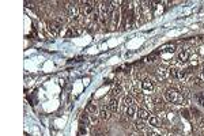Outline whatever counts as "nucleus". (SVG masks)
Returning <instances> with one entry per match:
<instances>
[{
	"label": "nucleus",
	"instance_id": "obj_4",
	"mask_svg": "<svg viewBox=\"0 0 204 136\" xmlns=\"http://www.w3.org/2000/svg\"><path fill=\"white\" fill-rule=\"evenodd\" d=\"M169 75H170L173 79H184V78H185V71L180 69V68H170V69H169Z\"/></svg>",
	"mask_w": 204,
	"mask_h": 136
},
{
	"label": "nucleus",
	"instance_id": "obj_18",
	"mask_svg": "<svg viewBox=\"0 0 204 136\" xmlns=\"http://www.w3.org/2000/svg\"><path fill=\"white\" fill-rule=\"evenodd\" d=\"M99 117L102 118V120H109V118H110V113L108 112L106 109H101V112H99Z\"/></svg>",
	"mask_w": 204,
	"mask_h": 136
},
{
	"label": "nucleus",
	"instance_id": "obj_21",
	"mask_svg": "<svg viewBox=\"0 0 204 136\" xmlns=\"http://www.w3.org/2000/svg\"><path fill=\"white\" fill-rule=\"evenodd\" d=\"M120 93H121V87L118 86V87H116V89H113L112 90V95L113 97H116V95H118L120 94Z\"/></svg>",
	"mask_w": 204,
	"mask_h": 136
},
{
	"label": "nucleus",
	"instance_id": "obj_6",
	"mask_svg": "<svg viewBox=\"0 0 204 136\" xmlns=\"http://www.w3.org/2000/svg\"><path fill=\"white\" fill-rule=\"evenodd\" d=\"M136 116L140 118V120H148V118L151 117L150 116V112L146 109H143V108H139L137 109V112H136Z\"/></svg>",
	"mask_w": 204,
	"mask_h": 136
},
{
	"label": "nucleus",
	"instance_id": "obj_20",
	"mask_svg": "<svg viewBox=\"0 0 204 136\" xmlns=\"http://www.w3.org/2000/svg\"><path fill=\"white\" fill-rule=\"evenodd\" d=\"M157 75H158V78H159V79H165V76H166L165 69H163V68H158Z\"/></svg>",
	"mask_w": 204,
	"mask_h": 136
},
{
	"label": "nucleus",
	"instance_id": "obj_13",
	"mask_svg": "<svg viewBox=\"0 0 204 136\" xmlns=\"http://www.w3.org/2000/svg\"><path fill=\"white\" fill-rule=\"evenodd\" d=\"M79 135H82V136H87L89 135V125H86V124H80L79 125Z\"/></svg>",
	"mask_w": 204,
	"mask_h": 136
},
{
	"label": "nucleus",
	"instance_id": "obj_17",
	"mask_svg": "<svg viewBox=\"0 0 204 136\" xmlns=\"http://www.w3.org/2000/svg\"><path fill=\"white\" fill-rule=\"evenodd\" d=\"M196 99H197V102L200 104V106L204 108V91H200L196 94Z\"/></svg>",
	"mask_w": 204,
	"mask_h": 136
},
{
	"label": "nucleus",
	"instance_id": "obj_9",
	"mask_svg": "<svg viewBox=\"0 0 204 136\" xmlns=\"http://www.w3.org/2000/svg\"><path fill=\"white\" fill-rule=\"evenodd\" d=\"M109 110L113 113L118 112V101L117 98H112V99L109 101Z\"/></svg>",
	"mask_w": 204,
	"mask_h": 136
},
{
	"label": "nucleus",
	"instance_id": "obj_5",
	"mask_svg": "<svg viewBox=\"0 0 204 136\" xmlns=\"http://www.w3.org/2000/svg\"><path fill=\"white\" fill-rule=\"evenodd\" d=\"M112 3H106V1H102L99 6V11H101V16H108V14L112 10Z\"/></svg>",
	"mask_w": 204,
	"mask_h": 136
},
{
	"label": "nucleus",
	"instance_id": "obj_26",
	"mask_svg": "<svg viewBox=\"0 0 204 136\" xmlns=\"http://www.w3.org/2000/svg\"><path fill=\"white\" fill-rule=\"evenodd\" d=\"M157 136H163V135H159V133H158V135H157Z\"/></svg>",
	"mask_w": 204,
	"mask_h": 136
},
{
	"label": "nucleus",
	"instance_id": "obj_22",
	"mask_svg": "<svg viewBox=\"0 0 204 136\" xmlns=\"http://www.w3.org/2000/svg\"><path fill=\"white\" fill-rule=\"evenodd\" d=\"M181 114H182L185 118H189V114H188V110H185V109H184L182 112H181Z\"/></svg>",
	"mask_w": 204,
	"mask_h": 136
},
{
	"label": "nucleus",
	"instance_id": "obj_11",
	"mask_svg": "<svg viewBox=\"0 0 204 136\" xmlns=\"http://www.w3.org/2000/svg\"><path fill=\"white\" fill-rule=\"evenodd\" d=\"M161 52H166V53H174L176 52V45L174 44H169L161 49Z\"/></svg>",
	"mask_w": 204,
	"mask_h": 136
},
{
	"label": "nucleus",
	"instance_id": "obj_27",
	"mask_svg": "<svg viewBox=\"0 0 204 136\" xmlns=\"http://www.w3.org/2000/svg\"><path fill=\"white\" fill-rule=\"evenodd\" d=\"M79 136H82V135H79Z\"/></svg>",
	"mask_w": 204,
	"mask_h": 136
},
{
	"label": "nucleus",
	"instance_id": "obj_8",
	"mask_svg": "<svg viewBox=\"0 0 204 136\" xmlns=\"http://www.w3.org/2000/svg\"><path fill=\"white\" fill-rule=\"evenodd\" d=\"M68 14H69L71 18H76L78 14H79V8H78L74 3H71L69 6H68Z\"/></svg>",
	"mask_w": 204,
	"mask_h": 136
},
{
	"label": "nucleus",
	"instance_id": "obj_14",
	"mask_svg": "<svg viewBox=\"0 0 204 136\" xmlns=\"http://www.w3.org/2000/svg\"><path fill=\"white\" fill-rule=\"evenodd\" d=\"M123 102H124V105H125L127 108H129V106H132V105H135V101H133V98L131 97V95H125L124 99H123Z\"/></svg>",
	"mask_w": 204,
	"mask_h": 136
},
{
	"label": "nucleus",
	"instance_id": "obj_2",
	"mask_svg": "<svg viewBox=\"0 0 204 136\" xmlns=\"http://www.w3.org/2000/svg\"><path fill=\"white\" fill-rule=\"evenodd\" d=\"M142 89L144 90L146 93H152L155 89V82L152 79H150V78H146L142 82Z\"/></svg>",
	"mask_w": 204,
	"mask_h": 136
},
{
	"label": "nucleus",
	"instance_id": "obj_1",
	"mask_svg": "<svg viewBox=\"0 0 204 136\" xmlns=\"http://www.w3.org/2000/svg\"><path fill=\"white\" fill-rule=\"evenodd\" d=\"M165 98L167 102L174 105H182L184 104V95L176 89H167L165 91Z\"/></svg>",
	"mask_w": 204,
	"mask_h": 136
},
{
	"label": "nucleus",
	"instance_id": "obj_19",
	"mask_svg": "<svg viewBox=\"0 0 204 136\" xmlns=\"http://www.w3.org/2000/svg\"><path fill=\"white\" fill-rule=\"evenodd\" d=\"M157 135H158L157 131H155L152 127L146 128V136H157Z\"/></svg>",
	"mask_w": 204,
	"mask_h": 136
},
{
	"label": "nucleus",
	"instance_id": "obj_24",
	"mask_svg": "<svg viewBox=\"0 0 204 136\" xmlns=\"http://www.w3.org/2000/svg\"><path fill=\"white\" fill-rule=\"evenodd\" d=\"M201 78H203V80H204V68H203V71H201Z\"/></svg>",
	"mask_w": 204,
	"mask_h": 136
},
{
	"label": "nucleus",
	"instance_id": "obj_15",
	"mask_svg": "<svg viewBox=\"0 0 204 136\" xmlns=\"http://www.w3.org/2000/svg\"><path fill=\"white\" fill-rule=\"evenodd\" d=\"M133 125H135V128L136 129H139V131H142V129H146V123H144V120H136L135 123H133Z\"/></svg>",
	"mask_w": 204,
	"mask_h": 136
},
{
	"label": "nucleus",
	"instance_id": "obj_12",
	"mask_svg": "<svg viewBox=\"0 0 204 136\" xmlns=\"http://www.w3.org/2000/svg\"><path fill=\"white\" fill-rule=\"evenodd\" d=\"M148 123H150V125H152V127H161V120L157 116H151V117L148 118Z\"/></svg>",
	"mask_w": 204,
	"mask_h": 136
},
{
	"label": "nucleus",
	"instance_id": "obj_23",
	"mask_svg": "<svg viewBox=\"0 0 204 136\" xmlns=\"http://www.w3.org/2000/svg\"><path fill=\"white\" fill-rule=\"evenodd\" d=\"M200 125H201V127H204V118H203V120H201V121H200Z\"/></svg>",
	"mask_w": 204,
	"mask_h": 136
},
{
	"label": "nucleus",
	"instance_id": "obj_25",
	"mask_svg": "<svg viewBox=\"0 0 204 136\" xmlns=\"http://www.w3.org/2000/svg\"><path fill=\"white\" fill-rule=\"evenodd\" d=\"M131 136H137V133H132V135H131Z\"/></svg>",
	"mask_w": 204,
	"mask_h": 136
},
{
	"label": "nucleus",
	"instance_id": "obj_10",
	"mask_svg": "<svg viewBox=\"0 0 204 136\" xmlns=\"http://www.w3.org/2000/svg\"><path fill=\"white\" fill-rule=\"evenodd\" d=\"M136 112H137V108H136L135 105H132V106L127 108V110H125V116H127L128 118H133L136 116Z\"/></svg>",
	"mask_w": 204,
	"mask_h": 136
},
{
	"label": "nucleus",
	"instance_id": "obj_16",
	"mask_svg": "<svg viewBox=\"0 0 204 136\" xmlns=\"http://www.w3.org/2000/svg\"><path fill=\"white\" fill-rule=\"evenodd\" d=\"M86 112L89 113V114H97V112H98V109H97V106H95V104H89L86 106Z\"/></svg>",
	"mask_w": 204,
	"mask_h": 136
},
{
	"label": "nucleus",
	"instance_id": "obj_7",
	"mask_svg": "<svg viewBox=\"0 0 204 136\" xmlns=\"http://www.w3.org/2000/svg\"><path fill=\"white\" fill-rule=\"evenodd\" d=\"M191 57V52L189 49H182L180 50V53H178V60L180 61H188Z\"/></svg>",
	"mask_w": 204,
	"mask_h": 136
},
{
	"label": "nucleus",
	"instance_id": "obj_3",
	"mask_svg": "<svg viewBox=\"0 0 204 136\" xmlns=\"http://www.w3.org/2000/svg\"><path fill=\"white\" fill-rule=\"evenodd\" d=\"M46 26H48V30H49V33L52 34V36H57V34L60 33V29H61V25L57 23L56 21L48 22Z\"/></svg>",
	"mask_w": 204,
	"mask_h": 136
}]
</instances>
